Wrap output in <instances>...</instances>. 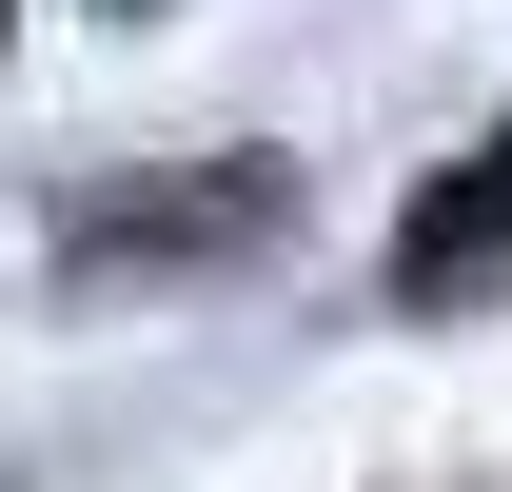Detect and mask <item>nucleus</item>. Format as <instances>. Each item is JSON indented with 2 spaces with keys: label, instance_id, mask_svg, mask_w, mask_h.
Wrapping results in <instances>:
<instances>
[{
  "label": "nucleus",
  "instance_id": "f03ea898",
  "mask_svg": "<svg viewBox=\"0 0 512 492\" xmlns=\"http://www.w3.org/2000/svg\"><path fill=\"white\" fill-rule=\"evenodd\" d=\"M237 237H276V178H197V197H119V217H79V276H138V256H237Z\"/></svg>",
  "mask_w": 512,
  "mask_h": 492
},
{
  "label": "nucleus",
  "instance_id": "f257e3e1",
  "mask_svg": "<svg viewBox=\"0 0 512 492\" xmlns=\"http://www.w3.org/2000/svg\"><path fill=\"white\" fill-rule=\"evenodd\" d=\"M493 276H512V119L473 138V158H453L414 217H394V296H414V315H473Z\"/></svg>",
  "mask_w": 512,
  "mask_h": 492
}]
</instances>
